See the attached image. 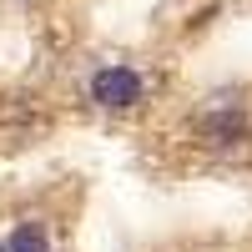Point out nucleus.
Returning a JSON list of instances; mask_svg holds the SVG:
<instances>
[{"instance_id":"3","label":"nucleus","mask_w":252,"mask_h":252,"mask_svg":"<svg viewBox=\"0 0 252 252\" xmlns=\"http://www.w3.org/2000/svg\"><path fill=\"white\" fill-rule=\"evenodd\" d=\"M242 136V111H217L207 116V141H237Z\"/></svg>"},{"instance_id":"1","label":"nucleus","mask_w":252,"mask_h":252,"mask_svg":"<svg viewBox=\"0 0 252 252\" xmlns=\"http://www.w3.org/2000/svg\"><path fill=\"white\" fill-rule=\"evenodd\" d=\"M91 101L101 111H131V106H141V96H146V81L131 71V66H101L96 76H91Z\"/></svg>"},{"instance_id":"4","label":"nucleus","mask_w":252,"mask_h":252,"mask_svg":"<svg viewBox=\"0 0 252 252\" xmlns=\"http://www.w3.org/2000/svg\"><path fill=\"white\" fill-rule=\"evenodd\" d=\"M0 252H5V242H0Z\"/></svg>"},{"instance_id":"2","label":"nucleus","mask_w":252,"mask_h":252,"mask_svg":"<svg viewBox=\"0 0 252 252\" xmlns=\"http://www.w3.org/2000/svg\"><path fill=\"white\" fill-rule=\"evenodd\" d=\"M5 252H51V232H46V222H35V217L15 222V232H10Z\"/></svg>"}]
</instances>
